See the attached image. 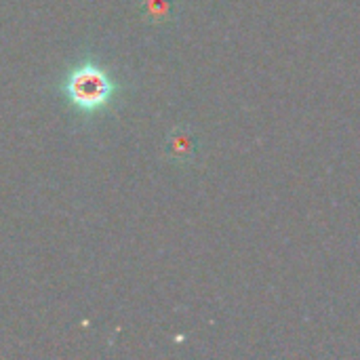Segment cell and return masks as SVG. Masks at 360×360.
Returning <instances> with one entry per match:
<instances>
[{
	"mask_svg": "<svg viewBox=\"0 0 360 360\" xmlns=\"http://www.w3.org/2000/svg\"><path fill=\"white\" fill-rule=\"evenodd\" d=\"M63 91L72 105L82 112H95L108 105L114 97V82L101 68L93 63H82L70 72Z\"/></svg>",
	"mask_w": 360,
	"mask_h": 360,
	"instance_id": "obj_1",
	"label": "cell"
}]
</instances>
